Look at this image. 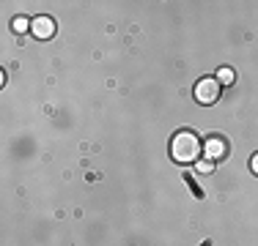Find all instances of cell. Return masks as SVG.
<instances>
[{"label":"cell","mask_w":258,"mask_h":246,"mask_svg":"<svg viewBox=\"0 0 258 246\" xmlns=\"http://www.w3.org/2000/svg\"><path fill=\"white\" fill-rule=\"evenodd\" d=\"M220 88L223 85L217 82V77H201L198 82H195V101L204 104V107H209V104H214L220 98Z\"/></svg>","instance_id":"obj_2"},{"label":"cell","mask_w":258,"mask_h":246,"mask_svg":"<svg viewBox=\"0 0 258 246\" xmlns=\"http://www.w3.org/2000/svg\"><path fill=\"white\" fill-rule=\"evenodd\" d=\"M30 33H33L39 41L52 39L55 36V20L52 17H36V20H30Z\"/></svg>","instance_id":"obj_4"},{"label":"cell","mask_w":258,"mask_h":246,"mask_svg":"<svg viewBox=\"0 0 258 246\" xmlns=\"http://www.w3.org/2000/svg\"><path fill=\"white\" fill-rule=\"evenodd\" d=\"M217 82L220 85H233V82H236V71L228 69V66H223V69L217 71Z\"/></svg>","instance_id":"obj_5"},{"label":"cell","mask_w":258,"mask_h":246,"mask_svg":"<svg viewBox=\"0 0 258 246\" xmlns=\"http://www.w3.org/2000/svg\"><path fill=\"white\" fill-rule=\"evenodd\" d=\"M204 153V143L198 140L195 132H176L173 140H170V156L181 164H189V162H198V156Z\"/></svg>","instance_id":"obj_1"},{"label":"cell","mask_w":258,"mask_h":246,"mask_svg":"<svg viewBox=\"0 0 258 246\" xmlns=\"http://www.w3.org/2000/svg\"><path fill=\"white\" fill-rule=\"evenodd\" d=\"M250 170L258 175V153H253V159H250Z\"/></svg>","instance_id":"obj_8"},{"label":"cell","mask_w":258,"mask_h":246,"mask_svg":"<svg viewBox=\"0 0 258 246\" xmlns=\"http://www.w3.org/2000/svg\"><path fill=\"white\" fill-rule=\"evenodd\" d=\"M11 30H14V33H25V30H30V20H25V17H14Z\"/></svg>","instance_id":"obj_6"},{"label":"cell","mask_w":258,"mask_h":246,"mask_svg":"<svg viewBox=\"0 0 258 246\" xmlns=\"http://www.w3.org/2000/svg\"><path fill=\"white\" fill-rule=\"evenodd\" d=\"M195 167H198V172H212L214 164L212 162H195Z\"/></svg>","instance_id":"obj_7"},{"label":"cell","mask_w":258,"mask_h":246,"mask_svg":"<svg viewBox=\"0 0 258 246\" xmlns=\"http://www.w3.org/2000/svg\"><path fill=\"white\" fill-rule=\"evenodd\" d=\"M228 151H231V145H228V140H225V137H220V134L206 137V143H204V156H206L212 164L228 159Z\"/></svg>","instance_id":"obj_3"}]
</instances>
